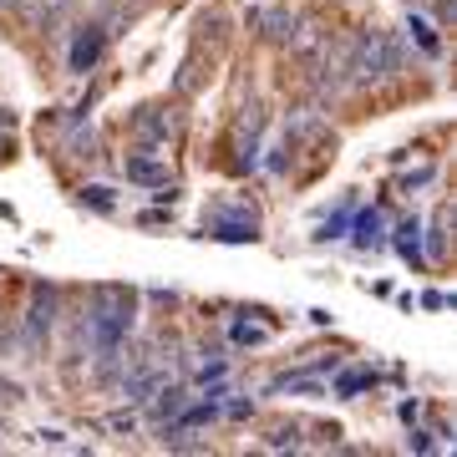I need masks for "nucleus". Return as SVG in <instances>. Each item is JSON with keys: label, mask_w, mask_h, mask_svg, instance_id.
Listing matches in <instances>:
<instances>
[{"label": "nucleus", "mask_w": 457, "mask_h": 457, "mask_svg": "<svg viewBox=\"0 0 457 457\" xmlns=\"http://www.w3.org/2000/svg\"><path fill=\"white\" fill-rule=\"evenodd\" d=\"M82 204H92V209H112V188H87Z\"/></svg>", "instance_id": "3"}, {"label": "nucleus", "mask_w": 457, "mask_h": 457, "mask_svg": "<svg viewBox=\"0 0 457 457\" xmlns=\"http://www.w3.org/2000/svg\"><path fill=\"white\" fill-rule=\"evenodd\" d=\"M128 179L132 183H168V163L153 153H132L128 158Z\"/></svg>", "instance_id": "1"}, {"label": "nucleus", "mask_w": 457, "mask_h": 457, "mask_svg": "<svg viewBox=\"0 0 457 457\" xmlns=\"http://www.w3.org/2000/svg\"><path fill=\"white\" fill-rule=\"evenodd\" d=\"M97 51H102V31L82 36V41H77V46H71V66H77V71H87V66L97 62Z\"/></svg>", "instance_id": "2"}, {"label": "nucleus", "mask_w": 457, "mask_h": 457, "mask_svg": "<svg viewBox=\"0 0 457 457\" xmlns=\"http://www.w3.org/2000/svg\"><path fill=\"white\" fill-rule=\"evenodd\" d=\"M402 254L417 260V224H402Z\"/></svg>", "instance_id": "4"}, {"label": "nucleus", "mask_w": 457, "mask_h": 457, "mask_svg": "<svg viewBox=\"0 0 457 457\" xmlns=\"http://www.w3.org/2000/svg\"><path fill=\"white\" fill-rule=\"evenodd\" d=\"M107 427H112V432H132V427H137V417H132V411H117Z\"/></svg>", "instance_id": "5"}, {"label": "nucleus", "mask_w": 457, "mask_h": 457, "mask_svg": "<svg viewBox=\"0 0 457 457\" xmlns=\"http://www.w3.org/2000/svg\"><path fill=\"white\" fill-rule=\"evenodd\" d=\"M36 437H41V442H51V447H62V442H66V432H56V427H51V432H46V427H41Z\"/></svg>", "instance_id": "6"}]
</instances>
